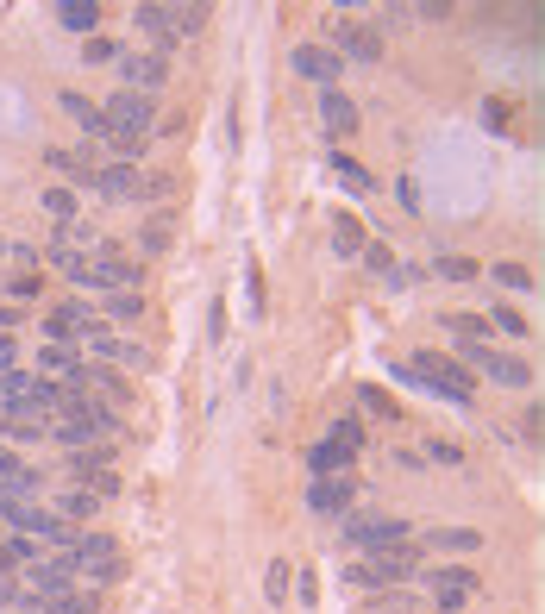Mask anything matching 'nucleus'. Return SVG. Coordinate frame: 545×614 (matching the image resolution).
Here are the masks:
<instances>
[{
    "mask_svg": "<svg viewBox=\"0 0 545 614\" xmlns=\"http://www.w3.org/2000/svg\"><path fill=\"white\" fill-rule=\"evenodd\" d=\"M113 433H120V420H113V408H101V401L76 395L69 408L51 414V427H44V439H57L63 452H88V445H107Z\"/></svg>",
    "mask_w": 545,
    "mask_h": 614,
    "instance_id": "obj_1",
    "label": "nucleus"
},
{
    "mask_svg": "<svg viewBox=\"0 0 545 614\" xmlns=\"http://www.w3.org/2000/svg\"><path fill=\"white\" fill-rule=\"evenodd\" d=\"M401 376H420L433 395L458 401V408H470V395H477V376H470L458 358H445V351H414V358L401 364Z\"/></svg>",
    "mask_w": 545,
    "mask_h": 614,
    "instance_id": "obj_2",
    "label": "nucleus"
},
{
    "mask_svg": "<svg viewBox=\"0 0 545 614\" xmlns=\"http://www.w3.org/2000/svg\"><path fill=\"white\" fill-rule=\"evenodd\" d=\"M339 539H345L351 552H364V558H383V552L414 546V527L395 521V514H345V533Z\"/></svg>",
    "mask_w": 545,
    "mask_h": 614,
    "instance_id": "obj_3",
    "label": "nucleus"
},
{
    "mask_svg": "<svg viewBox=\"0 0 545 614\" xmlns=\"http://www.w3.org/2000/svg\"><path fill=\"white\" fill-rule=\"evenodd\" d=\"M101 120L113 138H132V145H151V132H157V107L145 101V94H107V107H101Z\"/></svg>",
    "mask_w": 545,
    "mask_h": 614,
    "instance_id": "obj_4",
    "label": "nucleus"
},
{
    "mask_svg": "<svg viewBox=\"0 0 545 614\" xmlns=\"http://www.w3.org/2000/svg\"><path fill=\"white\" fill-rule=\"evenodd\" d=\"M420 577V552L414 546H401V552H383V558H358L351 564V577L345 583H358V589H389V583H414Z\"/></svg>",
    "mask_w": 545,
    "mask_h": 614,
    "instance_id": "obj_5",
    "label": "nucleus"
},
{
    "mask_svg": "<svg viewBox=\"0 0 545 614\" xmlns=\"http://www.w3.org/2000/svg\"><path fill=\"white\" fill-rule=\"evenodd\" d=\"M458 351H464V370L489 376V383H502V389H533V364H520L514 351H495V345H458Z\"/></svg>",
    "mask_w": 545,
    "mask_h": 614,
    "instance_id": "obj_6",
    "label": "nucleus"
},
{
    "mask_svg": "<svg viewBox=\"0 0 545 614\" xmlns=\"http://www.w3.org/2000/svg\"><path fill=\"white\" fill-rule=\"evenodd\" d=\"M26 583H32V602H38V608L57 602V596H69V589H76V558H69V552L38 558V564H26Z\"/></svg>",
    "mask_w": 545,
    "mask_h": 614,
    "instance_id": "obj_7",
    "label": "nucleus"
},
{
    "mask_svg": "<svg viewBox=\"0 0 545 614\" xmlns=\"http://www.w3.org/2000/svg\"><path fill=\"white\" fill-rule=\"evenodd\" d=\"M113 69L126 76V94H145V101H151V94H157L163 82H170V63H163L157 51H126Z\"/></svg>",
    "mask_w": 545,
    "mask_h": 614,
    "instance_id": "obj_8",
    "label": "nucleus"
},
{
    "mask_svg": "<svg viewBox=\"0 0 545 614\" xmlns=\"http://www.w3.org/2000/svg\"><path fill=\"white\" fill-rule=\"evenodd\" d=\"M289 69H295L301 82H320V88H333V82L345 76V63L326 51V44H295V51H289Z\"/></svg>",
    "mask_w": 545,
    "mask_h": 614,
    "instance_id": "obj_9",
    "label": "nucleus"
},
{
    "mask_svg": "<svg viewBox=\"0 0 545 614\" xmlns=\"http://www.w3.org/2000/svg\"><path fill=\"white\" fill-rule=\"evenodd\" d=\"M138 182H145V170L138 163H94V195L101 201H138Z\"/></svg>",
    "mask_w": 545,
    "mask_h": 614,
    "instance_id": "obj_10",
    "label": "nucleus"
},
{
    "mask_svg": "<svg viewBox=\"0 0 545 614\" xmlns=\"http://www.w3.org/2000/svg\"><path fill=\"white\" fill-rule=\"evenodd\" d=\"M477 571H464V564H445V571H433V577H426V589H433V602L439 608H464L470 596H477Z\"/></svg>",
    "mask_w": 545,
    "mask_h": 614,
    "instance_id": "obj_11",
    "label": "nucleus"
},
{
    "mask_svg": "<svg viewBox=\"0 0 545 614\" xmlns=\"http://www.w3.org/2000/svg\"><path fill=\"white\" fill-rule=\"evenodd\" d=\"M358 502V477H314L307 483V508L314 514H351Z\"/></svg>",
    "mask_w": 545,
    "mask_h": 614,
    "instance_id": "obj_12",
    "label": "nucleus"
},
{
    "mask_svg": "<svg viewBox=\"0 0 545 614\" xmlns=\"http://www.w3.org/2000/svg\"><path fill=\"white\" fill-rule=\"evenodd\" d=\"M320 126H326V138H333V145H345V138L364 126V113L351 107L339 88H320Z\"/></svg>",
    "mask_w": 545,
    "mask_h": 614,
    "instance_id": "obj_13",
    "label": "nucleus"
},
{
    "mask_svg": "<svg viewBox=\"0 0 545 614\" xmlns=\"http://www.w3.org/2000/svg\"><path fill=\"white\" fill-rule=\"evenodd\" d=\"M333 44H339L345 57H358V63H376V57H383V32H376V26H358V19H339V26H333ZM339 51H333V57H339Z\"/></svg>",
    "mask_w": 545,
    "mask_h": 614,
    "instance_id": "obj_14",
    "label": "nucleus"
},
{
    "mask_svg": "<svg viewBox=\"0 0 545 614\" xmlns=\"http://www.w3.org/2000/svg\"><path fill=\"white\" fill-rule=\"evenodd\" d=\"M132 26L145 32L151 44H157V57L176 44V7H157V0H145V7H132Z\"/></svg>",
    "mask_w": 545,
    "mask_h": 614,
    "instance_id": "obj_15",
    "label": "nucleus"
},
{
    "mask_svg": "<svg viewBox=\"0 0 545 614\" xmlns=\"http://www.w3.org/2000/svg\"><path fill=\"white\" fill-rule=\"evenodd\" d=\"M101 7H94V0H57V26L63 32H82V38H94V32H101Z\"/></svg>",
    "mask_w": 545,
    "mask_h": 614,
    "instance_id": "obj_16",
    "label": "nucleus"
},
{
    "mask_svg": "<svg viewBox=\"0 0 545 614\" xmlns=\"http://www.w3.org/2000/svg\"><path fill=\"white\" fill-rule=\"evenodd\" d=\"M63 113H69V120H76L82 126V138H88V145H101V138H107V120H101V107H88L82 101V94H63V101H57Z\"/></svg>",
    "mask_w": 545,
    "mask_h": 614,
    "instance_id": "obj_17",
    "label": "nucleus"
},
{
    "mask_svg": "<svg viewBox=\"0 0 545 614\" xmlns=\"http://www.w3.org/2000/svg\"><path fill=\"white\" fill-rule=\"evenodd\" d=\"M307 470H314V477H351V452L333 439H320L314 452H307Z\"/></svg>",
    "mask_w": 545,
    "mask_h": 614,
    "instance_id": "obj_18",
    "label": "nucleus"
},
{
    "mask_svg": "<svg viewBox=\"0 0 545 614\" xmlns=\"http://www.w3.org/2000/svg\"><path fill=\"white\" fill-rule=\"evenodd\" d=\"M51 264H57V276H63V282H76V289H94L88 257H82V251H69L63 239H51Z\"/></svg>",
    "mask_w": 545,
    "mask_h": 614,
    "instance_id": "obj_19",
    "label": "nucleus"
},
{
    "mask_svg": "<svg viewBox=\"0 0 545 614\" xmlns=\"http://www.w3.org/2000/svg\"><path fill=\"white\" fill-rule=\"evenodd\" d=\"M51 170L63 176V188H69V182H94V157H88V151H76V145H69V151H63V145H51Z\"/></svg>",
    "mask_w": 545,
    "mask_h": 614,
    "instance_id": "obj_20",
    "label": "nucleus"
},
{
    "mask_svg": "<svg viewBox=\"0 0 545 614\" xmlns=\"http://www.w3.org/2000/svg\"><path fill=\"white\" fill-rule=\"evenodd\" d=\"M358 408H364L370 420H383V427H401V401H395V395H383L376 383H358Z\"/></svg>",
    "mask_w": 545,
    "mask_h": 614,
    "instance_id": "obj_21",
    "label": "nucleus"
},
{
    "mask_svg": "<svg viewBox=\"0 0 545 614\" xmlns=\"http://www.w3.org/2000/svg\"><path fill=\"white\" fill-rule=\"evenodd\" d=\"M426 546H433V552H477L483 533L477 527H433V533H426Z\"/></svg>",
    "mask_w": 545,
    "mask_h": 614,
    "instance_id": "obj_22",
    "label": "nucleus"
},
{
    "mask_svg": "<svg viewBox=\"0 0 545 614\" xmlns=\"http://www.w3.org/2000/svg\"><path fill=\"white\" fill-rule=\"evenodd\" d=\"M0 433H7V445H38V439H44V420H32V414H13V408H0Z\"/></svg>",
    "mask_w": 545,
    "mask_h": 614,
    "instance_id": "obj_23",
    "label": "nucleus"
},
{
    "mask_svg": "<svg viewBox=\"0 0 545 614\" xmlns=\"http://www.w3.org/2000/svg\"><path fill=\"white\" fill-rule=\"evenodd\" d=\"M26 564H38V546L32 539H7V546H0V577H26Z\"/></svg>",
    "mask_w": 545,
    "mask_h": 614,
    "instance_id": "obj_24",
    "label": "nucleus"
},
{
    "mask_svg": "<svg viewBox=\"0 0 545 614\" xmlns=\"http://www.w3.org/2000/svg\"><path fill=\"white\" fill-rule=\"evenodd\" d=\"M51 514H57V521L69 527V521H88V514H101V502H94V495H88V489H63Z\"/></svg>",
    "mask_w": 545,
    "mask_h": 614,
    "instance_id": "obj_25",
    "label": "nucleus"
},
{
    "mask_svg": "<svg viewBox=\"0 0 545 614\" xmlns=\"http://www.w3.org/2000/svg\"><path fill=\"white\" fill-rule=\"evenodd\" d=\"M333 176H339V182L351 188V195H376V176L364 170V163H351L345 151H333Z\"/></svg>",
    "mask_w": 545,
    "mask_h": 614,
    "instance_id": "obj_26",
    "label": "nucleus"
},
{
    "mask_svg": "<svg viewBox=\"0 0 545 614\" xmlns=\"http://www.w3.org/2000/svg\"><path fill=\"white\" fill-rule=\"evenodd\" d=\"M445 333H458V345H489V320L483 314H452Z\"/></svg>",
    "mask_w": 545,
    "mask_h": 614,
    "instance_id": "obj_27",
    "label": "nucleus"
},
{
    "mask_svg": "<svg viewBox=\"0 0 545 614\" xmlns=\"http://www.w3.org/2000/svg\"><path fill=\"white\" fill-rule=\"evenodd\" d=\"M44 614H101V596H94V589H69V596L44 602Z\"/></svg>",
    "mask_w": 545,
    "mask_h": 614,
    "instance_id": "obj_28",
    "label": "nucleus"
},
{
    "mask_svg": "<svg viewBox=\"0 0 545 614\" xmlns=\"http://www.w3.org/2000/svg\"><path fill=\"white\" fill-rule=\"evenodd\" d=\"M120 57H126V44H120V38H107V32L82 38V63H120Z\"/></svg>",
    "mask_w": 545,
    "mask_h": 614,
    "instance_id": "obj_29",
    "label": "nucleus"
},
{
    "mask_svg": "<svg viewBox=\"0 0 545 614\" xmlns=\"http://www.w3.org/2000/svg\"><path fill=\"white\" fill-rule=\"evenodd\" d=\"M63 464H69V477H82V483L94 477V470H113V464H107V445H88V452H69Z\"/></svg>",
    "mask_w": 545,
    "mask_h": 614,
    "instance_id": "obj_30",
    "label": "nucleus"
},
{
    "mask_svg": "<svg viewBox=\"0 0 545 614\" xmlns=\"http://www.w3.org/2000/svg\"><path fill=\"white\" fill-rule=\"evenodd\" d=\"M57 370H63V376L76 370V345H44V351H38V376H57Z\"/></svg>",
    "mask_w": 545,
    "mask_h": 614,
    "instance_id": "obj_31",
    "label": "nucleus"
},
{
    "mask_svg": "<svg viewBox=\"0 0 545 614\" xmlns=\"http://www.w3.org/2000/svg\"><path fill=\"white\" fill-rule=\"evenodd\" d=\"M138 245H145L151 257H157V251H170V245H176V220H170V214H163V220H151L145 232H138Z\"/></svg>",
    "mask_w": 545,
    "mask_h": 614,
    "instance_id": "obj_32",
    "label": "nucleus"
},
{
    "mask_svg": "<svg viewBox=\"0 0 545 614\" xmlns=\"http://www.w3.org/2000/svg\"><path fill=\"white\" fill-rule=\"evenodd\" d=\"M44 214H51L57 226L76 220V188H44Z\"/></svg>",
    "mask_w": 545,
    "mask_h": 614,
    "instance_id": "obj_33",
    "label": "nucleus"
},
{
    "mask_svg": "<svg viewBox=\"0 0 545 614\" xmlns=\"http://www.w3.org/2000/svg\"><path fill=\"white\" fill-rule=\"evenodd\" d=\"M333 445H345V452L358 458L364 445H370V433H364V420H333Z\"/></svg>",
    "mask_w": 545,
    "mask_h": 614,
    "instance_id": "obj_34",
    "label": "nucleus"
},
{
    "mask_svg": "<svg viewBox=\"0 0 545 614\" xmlns=\"http://www.w3.org/2000/svg\"><path fill=\"white\" fill-rule=\"evenodd\" d=\"M333 251H339V257H358V251H364L358 220H333Z\"/></svg>",
    "mask_w": 545,
    "mask_h": 614,
    "instance_id": "obj_35",
    "label": "nucleus"
},
{
    "mask_svg": "<svg viewBox=\"0 0 545 614\" xmlns=\"http://www.w3.org/2000/svg\"><path fill=\"white\" fill-rule=\"evenodd\" d=\"M483 320H489V333H508V339H520V333H533V326L520 320L514 307H495V314H483Z\"/></svg>",
    "mask_w": 545,
    "mask_h": 614,
    "instance_id": "obj_36",
    "label": "nucleus"
},
{
    "mask_svg": "<svg viewBox=\"0 0 545 614\" xmlns=\"http://www.w3.org/2000/svg\"><path fill=\"white\" fill-rule=\"evenodd\" d=\"M489 276L502 282V289H514V295H520V289H533V270H527V264H495Z\"/></svg>",
    "mask_w": 545,
    "mask_h": 614,
    "instance_id": "obj_37",
    "label": "nucleus"
},
{
    "mask_svg": "<svg viewBox=\"0 0 545 614\" xmlns=\"http://www.w3.org/2000/svg\"><path fill=\"white\" fill-rule=\"evenodd\" d=\"M433 276H439V282H470V276H477V264H470V257H439Z\"/></svg>",
    "mask_w": 545,
    "mask_h": 614,
    "instance_id": "obj_38",
    "label": "nucleus"
},
{
    "mask_svg": "<svg viewBox=\"0 0 545 614\" xmlns=\"http://www.w3.org/2000/svg\"><path fill=\"white\" fill-rule=\"evenodd\" d=\"M264 596H270V602H289V564H282V558L264 571Z\"/></svg>",
    "mask_w": 545,
    "mask_h": 614,
    "instance_id": "obj_39",
    "label": "nucleus"
},
{
    "mask_svg": "<svg viewBox=\"0 0 545 614\" xmlns=\"http://www.w3.org/2000/svg\"><path fill=\"white\" fill-rule=\"evenodd\" d=\"M138 314H145V301H138V295H107V326L113 320H138Z\"/></svg>",
    "mask_w": 545,
    "mask_h": 614,
    "instance_id": "obj_40",
    "label": "nucleus"
},
{
    "mask_svg": "<svg viewBox=\"0 0 545 614\" xmlns=\"http://www.w3.org/2000/svg\"><path fill=\"white\" fill-rule=\"evenodd\" d=\"M19 301H38V276H32V270H19V276L7 282V307H19Z\"/></svg>",
    "mask_w": 545,
    "mask_h": 614,
    "instance_id": "obj_41",
    "label": "nucleus"
},
{
    "mask_svg": "<svg viewBox=\"0 0 545 614\" xmlns=\"http://www.w3.org/2000/svg\"><path fill=\"white\" fill-rule=\"evenodd\" d=\"M176 195V176H145L138 182V201H170Z\"/></svg>",
    "mask_w": 545,
    "mask_h": 614,
    "instance_id": "obj_42",
    "label": "nucleus"
},
{
    "mask_svg": "<svg viewBox=\"0 0 545 614\" xmlns=\"http://www.w3.org/2000/svg\"><path fill=\"white\" fill-rule=\"evenodd\" d=\"M420 458H439V464H464V445H452V439H433Z\"/></svg>",
    "mask_w": 545,
    "mask_h": 614,
    "instance_id": "obj_43",
    "label": "nucleus"
},
{
    "mask_svg": "<svg viewBox=\"0 0 545 614\" xmlns=\"http://www.w3.org/2000/svg\"><path fill=\"white\" fill-rule=\"evenodd\" d=\"M483 126H489L495 138H508V107H502V101H483Z\"/></svg>",
    "mask_w": 545,
    "mask_h": 614,
    "instance_id": "obj_44",
    "label": "nucleus"
},
{
    "mask_svg": "<svg viewBox=\"0 0 545 614\" xmlns=\"http://www.w3.org/2000/svg\"><path fill=\"white\" fill-rule=\"evenodd\" d=\"M358 257H364V264H370V270H376V276H383V282H389V270H395V257H389V251H383V245H364V251H358Z\"/></svg>",
    "mask_w": 545,
    "mask_h": 614,
    "instance_id": "obj_45",
    "label": "nucleus"
},
{
    "mask_svg": "<svg viewBox=\"0 0 545 614\" xmlns=\"http://www.w3.org/2000/svg\"><path fill=\"white\" fill-rule=\"evenodd\" d=\"M19 602H32V596H26L13 577H0V608H19Z\"/></svg>",
    "mask_w": 545,
    "mask_h": 614,
    "instance_id": "obj_46",
    "label": "nucleus"
},
{
    "mask_svg": "<svg viewBox=\"0 0 545 614\" xmlns=\"http://www.w3.org/2000/svg\"><path fill=\"white\" fill-rule=\"evenodd\" d=\"M395 195H401V207H408V214H420V188H414V176H401Z\"/></svg>",
    "mask_w": 545,
    "mask_h": 614,
    "instance_id": "obj_47",
    "label": "nucleus"
},
{
    "mask_svg": "<svg viewBox=\"0 0 545 614\" xmlns=\"http://www.w3.org/2000/svg\"><path fill=\"white\" fill-rule=\"evenodd\" d=\"M13 364H19V339L0 333V370H13Z\"/></svg>",
    "mask_w": 545,
    "mask_h": 614,
    "instance_id": "obj_48",
    "label": "nucleus"
},
{
    "mask_svg": "<svg viewBox=\"0 0 545 614\" xmlns=\"http://www.w3.org/2000/svg\"><path fill=\"white\" fill-rule=\"evenodd\" d=\"M520 439H527V445H539V408H527V414H520Z\"/></svg>",
    "mask_w": 545,
    "mask_h": 614,
    "instance_id": "obj_49",
    "label": "nucleus"
},
{
    "mask_svg": "<svg viewBox=\"0 0 545 614\" xmlns=\"http://www.w3.org/2000/svg\"><path fill=\"white\" fill-rule=\"evenodd\" d=\"M376 614H420V608H414V602H395V596H389V602H376Z\"/></svg>",
    "mask_w": 545,
    "mask_h": 614,
    "instance_id": "obj_50",
    "label": "nucleus"
},
{
    "mask_svg": "<svg viewBox=\"0 0 545 614\" xmlns=\"http://www.w3.org/2000/svg\"><path fill=\"white\" fill-rule=\"evenodd\" d=\"M38 614H44V608H38Z\"/></svg>",
    "mask_w": 545,
    "mask_h": 614,
    "instance_id": "obj_51",
    "label": "nucleus"
}]
</instances>
